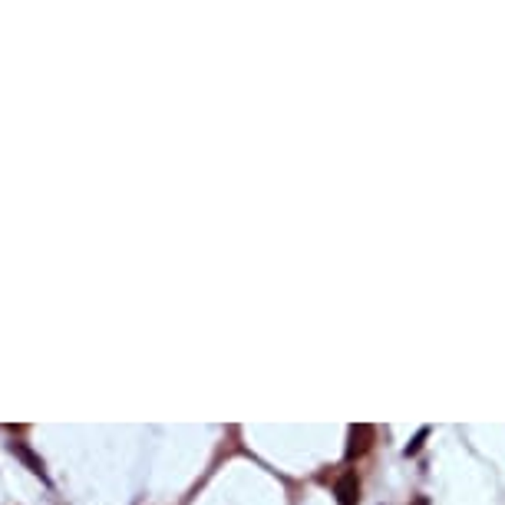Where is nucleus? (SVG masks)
<instances>
[{
  "instance_id": "nucleus-1",
  "label": "nucleus",
  "mask_w": 505,
  "mask_h": 505,
  "mask_svg": "<svg viewBox=\"0 0 505 505\" xmlns=\"http://www.w3.org/2000/svg\"><path fill=\"white\" fill-rule=\"evenodd\" d=\"M370 446H373V426H367V423H353L350 436H347V459L363 456Z\"/></svg>"
},
{
  "instance_id": "nucleus-2",
  "label": "nucleus",
  "mask_w": 505,
  "mask_h": 505,
  "mask_svg": "<svg viewBox=\"0 0 505 505\" xmlns=\"http://www.w3.org/2000/svg\"><path fill=\"white\" fill-rule=\"evenodd\" d=\"M337 502L340 505H357V499H360V479H357V472H343L340 479H337Z\"/></svg>"
},
{
  "instance_id": "nucleus-3",
  "label": "nucleus",
  "mask_w": 505,
  "mask_h": 505,
  "mask_svg": "<svg viewBox=\"0 0 505 505\" xmlns=\"http://www.w3.org/2000/svg\"><path fill=\"white\" fill-rule=\"evenodd\" d=\"M10 453H13L17 459H23V462H27V469H33L37 476H43V462H40V456H33V449H30L27 443L13 439V443H10Z\"/></svg>"
},
{
  "instance_id": "nucleus-4",
  "label": "nucleus",
  "mask_w": 505,
  "mask_h": 505,
  "mask_svg": "<svg viewBox=\"0 0 505 505\" xmlns=\"http://www.w3.org/2000/svg\"><path fill=\"white\" fill-rule=\"evenodd\" d=\"M426 436H429V426H423L420 433H416V439H413L410 446H406V456H416V453L423 449V443H426Z\"/></svg>"
},
{
  "instance_id": "nucleus-5",
  "label": "nucleus",
  "mask_w": 505,
  "mask_h": 505,
  "mask_svg": "<svg viewBox=\"0 0 505 505\" xmlns=\"http://www.w3.org/2000/svg\"><path fill=\"white\" fill-rule=\"evenodd\" d=\"M416 505H426V499H416Z\"/></svg>"
}]
</instances>
